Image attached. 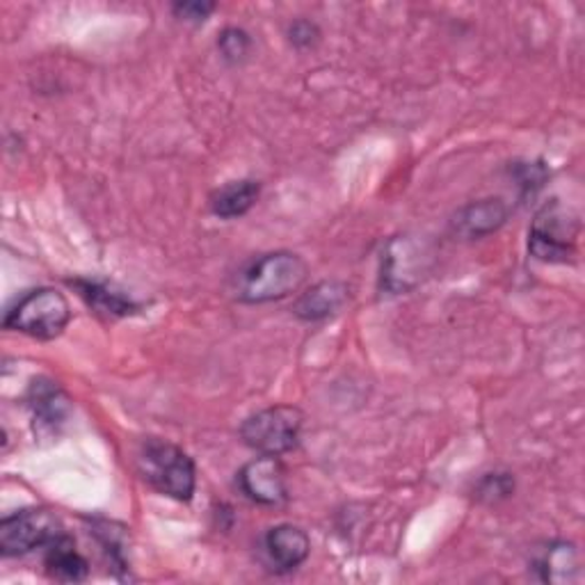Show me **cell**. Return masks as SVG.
I'll use <instances>...</instances> for the list:
<instances>
[{
    "instance_id": "cell-1",
    "label": "cell",
    "mask_w": 585,
    "mask_h": 585,
    "mask_svg": "<svg viewBox=\"0 0 585 585\" xmlns=\"http://www.w3.org/2000/svg\"><path fill=\"white\" fill-rule=\"evenodd\" d=\"M309 268L293 252H272L254 259L240 270L236 280V297L248 304H265L284 300L302 289Z\"/></svg>"
},
{
    "instance_id": "cell-2",
    "label": "cell",
    "mask_w": 585,
    "mask_h": 585,
    "mask_svg": "<svg viewBox=\"0 0 585 585\" xmlns=\"http://www.w3.org/2000/svg\"><path fill=\"white\" fill-rule=\"evenodd\" d=\"M135 464L140 476L160 494L177 501L192 499L197 488V471L190 456L181 451L179 446L149 437L137 449Z\"/></svg>"
},
{
    "instance_id": "cell-3",
    "label": "cell",
    "mask_w": 585,
    "mask_h": 585,
    "mask_svg": "<svg viewBox=\"0 0 585 585\" xmlns=\"http://www.w3.org/2000/svg\"><path fill=\"white\" fill-rule=\"evenodd\" d=\"M72 321L69 300L55 289H38L25 293L6 316V327L40 341H51L64 332Z\"/></svg>"
},
{
    "instance_id": "cell-4",
    "label": "cell",
    "mask_w": 585,
    "mask_h": 585,
    "mask_svg": "<svg viewBox=\"0 0 585 585\" xmlns=\"http://www.w3.org/2000/svg\"><path fill=\"white\" fill-rule=\"evenodd\" d=\"M302 421L304 417L297 407H268L263 411H257L254 417L243 424L240 437H243V441L257 453L280 458L297 446Z\"/></svg>"
},
{
    "instance_id": "cell-5",
    "label": "cell",
    "mask_w": 585,
    "mask_h": 585,
    "mask_svg": "<svg viewBox=\"0 0 585 585\" xmlns=\"http://www.w3.org/2000/svg\"><path fill=\"white\" fill-rule=\"evenodd\" d=\"M62 533L55 512L46 508L19 510L0 522V554L8 558L30 554L38 546L51 544Z\"/></svg>"
},
{
    "instance_id": "cell-6",
    "label": "cell",
    "mask_w": 585,
    "mask_h": 585,
    "mask_svg": "<svg viewBox=\"0 0 585 585\" xmlns=\"http://www.w3.org/2000/svg\"><path fill=\"white\" fill-rule=\"evenodd\" d=\"M574 233L576 227H570V220L561 213L558 203H552L535 218L529 250L540 261L567 263L574 257Z\"/></svg>"
},
{
    "instance_id": "cell-7",
    "label": "cell",
    "mask_w": 585,
    "mask_h": 585,
    "mask_svg": "<svg viewBox=\"0 0 585 585\" xmlns=\"http://www.w3.org/2000/svg\"><path fill=\"white\" fill-rule=\"evenodd\" d=\"M243 494L261 505H282L289 497L286 469L278 456H261L248 462L238 473Z\"/></svg>"
},
{
    "instance_id": "cell-8",
    "label": "cell",
    "mask_w": 585,
    "mask_h": 585,
    "mask_svg": "<svg viewBox=\"0 0 585 585\" xmlns=\"http://www.w3.org/2000/svg\"><path fill=\"white\" fill-rule=\"evenodd\" d=\"M309 552H312V542L300 526L282 524L265 533L263 554L272 572L286 574L297 570L309 558Z\"/></svg>"
},
{
    "instance_id": "cell-9",
    "label": "cell",
    "mask_w": 585,
    "mask_h": 585,
    "mask_svg": "<svg viewBox=\"0 0 585 585\" xmlns=\"http://www.w3.org/2000/svg\"><path fill=\"white\" fill-rule=\"evenodd\" d=\"M44 565L55 581H64V583L85 581L90 574L87 561L76 552L74 540L64 533L55 537L51 544H46Z\"/></svg>"
},
{
    "instance_id": "cell-10",
    "label": "cell",
    "mask_w": 585,
    "mask_h": 585,
    "mask_svg": "<svg viewBox=\"0 0 585 585\" xmlns=\"http://www.w3.org/2000/svg\"><path fill=\"white\" fill-rule=\"evenodd\" d=\"M348 297H351V291L346 284L321 282L297 300L295 314L302 321H323V318L336 314L338 309L348 302Z\"/></svg>"
},
{
    "instance_id": "cell-11",
    "label": "cell",
    "mask_w": 585,
    "mask_h": 585,
    "mask_svg": "<svg viewBox=\"0 0 585 585\" xmlns=\"http://www.w3.org/2000/svg\"><path fill=\"white\" fill-rule=\"evenodd\" d=\"M508 218V206L503 199L473 201L456 218V229L467 238H480L497 231Z\"/></svg>"
},
{
    "instance_id": "cell-12",
    "label": "cell",
    "mask_w": 585,
    "mask_h": 585,
    "mask_svg": "<svg viewBox=\"0 0 585 585\" xmlns=\"http://www.w3.org/2000/svg\"><path fill=\"white\" fill-rule=\"evenodd\" d=\"M535 570L544 583H572L581 576V561L576 546L570 542L549 544L540 558L535 561Z\"/></svg>"
},
{
    "instance_id": "cell-13",
    "label": "cell",
    "mask_w": 585,
    "mask_h": 585,
    "mask_svg": "<svg viewBox=\"0 0 585 585\" xmlns=\"http://www.w3.org/2000/svg\"><path fill=\"white\" fill-rule=\"evenodd\" d=\"M259 195H261L259 181H252V179L231 181L211 197V211L224 220L240 218L252 209Z\"/></svg>"
},
{
    "instance_id": "cell-14",
    "label": "cell",
    "mask_w": 585,
    "mask_h": 585,
    "mask_svg": "<svg viewBox=\"0 0 585 585\" xmlns=\"http://www.w3.org/2000/svg\"><path fill=\"white\" fill-rule=\"evenodd\" d=\"M76 286L81 289V295L94 306L98 309L101 314H108V316H126L135 312V304L130 297H126L124 293L115 291L108 284H98V282H76Z\"/></svg>"
},
{
    "instance_id": "cell-15",
    "label": "cell",
    "mask_w": 585,
    "mask_h": 585,
    "mask_svg": "<svg viewBox=\"0 0 585 585\" xmlns=\"http://www.w3.org/2000/svg\"><path fill=\"white\" fill-rule=\"evenodd\" d=\"M30 407L34 411V421L46 424V426L60 424L69 411L64 394L58 387H53L51 383H40V385L32 387Z\"/></svg>"
},
{
    "instance_id": "cell-16",
    "label": "cell",
    "mask_w": 585,
    "mask_h": 585,
    "mask_svg": "<svg viewBox=\"0 0 585 585\" xmlns=\"http://www.w3.org/2000/svg\"><path fill=\"white\" fill-rule=\"evenodd\" d=\"M218 46L222 51V55L229 60V62H240L243 60L250 49H252V40L250 34L246 30H238V28H227L220 40H218Z\"/></svg>"
},
{
    "instance_id": "cell-17",
    "label": "cell",
    "mask_w": 585,
    "mask_h": 585,
    "mask_svg": "<svg viewBox=\"0 0 585 585\" xmlns=\"http://www.w3.org/2000/svg\"><path fill=\"white\" fill-rule=\"evenodd\" d=\"M213 10H216L213 3H179V6H175V14L181 17L184 21H192V23H203Z\"/></svg>"
},
{
    "instance_id": "cell-18",
    "label": "cell",
    "mask_w": 585,
    "mask_h": 585,
    "mask_svg": "<svg viewBox=\"0 0 585 585\" xmlns=\"http://www.w3.org/2000/svg\"><path fill=\"white\" fill-rule=\"evenodd\" d=\"M512 480L508 476H501V473H494V476H488L483 480V488H480V497H492V499H499V497H508L512 492Z\"/></svg>"
},
{
    "instance_id": "cell-19",
    "label": "cell",
    "mask_w": 585,
    "mask_h": 585,
    "mask_svg": "<svg viewBox=\"0 0 585 585\" xmlns=\"http://www.w3.org/2000/svg\"><path fill=\"white\" fill-rule=\"evenodd\" d=\"M314 38H318V30L314 23L297 21L291 25V42L297 46H312Z\"/></svg>"
}]
</instances>
